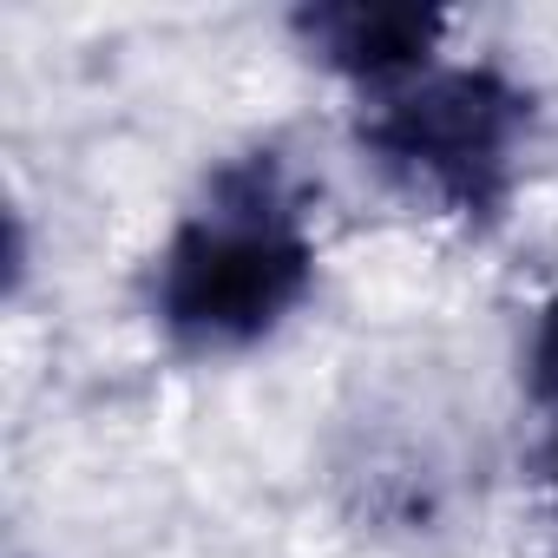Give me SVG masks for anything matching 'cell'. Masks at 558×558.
Masks as SVG:
<instances>
[{"label": "cell", "mask_w": 558, "mask_h": 558, "mask_svg": "<svg viewBox=\"0 0 558 558\" xmlns=\"http://www.w3.org/2000/svg\"><path fill=\"white\" fill-rule=\"evenodd\" d=\"M316 283V243L303 230L296 184L276 151L230 158L171 230L151 316L191 355H230L263 342Z\"/></svg>", "instance_id": "1"}, {"label": "cell", "mask_w": 558, "mask_h": 558, "mask_svg": "<svg viewBox=\"0 0 558 558\" xmlns=\"http://www.w3.org/2000/svg\"><path fill=\"white\" fill-rule=\"evenodd\" d=\"M440 34H447V14L401 8V0H323V8L296 14V40L323 66H336V73H349L362 86L414 80Z\"/></svg>", "instance_id": "3"}, {"label": "cell", "mask_w": 558, "mask_h": 558, "mask_svg": "<svg viewBox=\"0 0 558 558\" xmlns=\"http://www.w3.org/2000/svg\"><path fill=\"white\" fill-rule=\"evenodd\" d=\"M532 93L499 66H421L362 119V151L414 197L460 223H493L519 184Z\"/></svg>", "instance_id": "2"}, {"label": "cell", "mask_w": 558, "mask_h": 558, "mask_svg": "<svg viewBox=\"0 0 558 558\" xmlns=\"http://www.w3.org/2000/svg\"><path fill=\"white\" fill-rule=\"evenodd\" d=\"M532 395L551 421V473H558V296L545 303L538 336H532Z\"/></svg>", "instance_id": "4"}]
</instances>
